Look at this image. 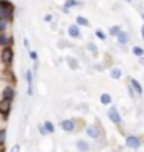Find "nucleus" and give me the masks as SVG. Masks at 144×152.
Segmentation results:
<instances>
[{"label": "nucleus", "instance_id": "nucleus-10", "mask_svg": "<svg viewBox=\"0 0 144 152\" xmlns=\"http://www.w3.org/2000/svg\"><path fill=\"white\" fill-rule=\"evenodd\" d=\"M117 41H119V44L126 46V44L129 42V34H127V32H124V31H120V32L117 34Z\"/></svg>", "mask_w": 144, "mask_h": 152}, {"label": "nucleus", "instance_id": "nucleus-6", "mask_svg": "<svg viewBox=\"0 0 144 152\" xmlns=\"http://www.w3.org/2000/svg\"><path fill=\"white\" fill-rule=\"evenodd\" d=\"M61 129L65 132H73L75 130V122L73 120H61Z\"/></svg>", "mask_w": 144, "mask_h": 152}, {"label": "nucleus", "instance_id": "nucleus-19", "mask_svg": "<svg viewBox=\"0 0 144 152\" xmlns=\"http://www.w3.org/2000/svg\"><path fill=\"white\" fill-rule=\"evenodd\" d=\"M95 36H97V37L100 39V41H105V39H107V34L104 32L102 29H97V31H95Z\"/></svg>", "mask_w": 144, "mask_h": 152}, {"label": "nucleus", "instance_id": "nucleus-22", "mask_svg": "<svg viewBox=\"0 0 144 152\" xmlns=\"http://www.w3.org/2000/svg\"><path fill=\"white\" fill-rule=\"evenodd\" d=\"M68 63H70V68H73V69H76L78 68V63H76V59H73V58H68Z\"/></svg>", "mask_w": 144, "mask_h": 152}, {"label": "nucleus", "instance_id": "nucleus-29", "mask_svg": "<svg viewBox=\"0 0 144 152\" xmlns=\"http://www.w3.org/2000/svg\"><path fill=\"white\" fill-rule=\"evenodd\" d=\"M126 2H129V4H132V2H134V0H126Z\"/></svg>", "mask_w": 144, "mask_h": 152}, {"label": "nucleus", "instance_id": "nucleus-7", "mask_svg": "<svg viewBox=\"0 0 144 152\" xmlns=\"http://www.w3.org/2000/svg\"><path fill=\"white\" fill-rule=\"evenodd\" d=\"M75 5H83V4H82L80 0H66V2H65V7H63V12H65V14H68V12H70V9H71V7H75Z\"/></svg>", "mask_w": 144, "mask_h": 152}, {"label": "nucleus", "instance_id": "nucleus-26", "mask_svg": "<svg viewBox=\"0 0 144 152\" xmlns=\"http://www.w3.org/2000/svg\"><path fill=\"white\" fill-rule=\"evenodd\" d=\"M44 20H46V22H51V20H53V15H51V14H46V15H44Z\"/></svg>", "mask_w": 144, "mask_h": 152}, {"label": "nucleus", "instance_id": "nucleus-2", "mask_svg": "<svg viewBox=\"0 0 144 152\" xmlns=\"http://www.w3.org/2000/svg\"><path fill=\"white\" fill-rule=\"evenodd\" d=\"M109 118H110V122H114L115 125H120V122H122V117H120V113H119V110H117L115 107H110V108H109Z\"/></svg>", "mask_w": 144, "mask_h": 152}, {"label": "nucleus", "instance_id": "nucleus-27", "mask_svg": "<svg viewBox=\"0 0 144 152\" xmlns=\"http://www.w3.org/2000/svg\"><path fill=\"white\" fill-rule=\"evenodd\" d=\"M19 151H21V147H19V145H14V147H12V151H10V152H19Z\"/></svg>", "mask_w": 144, "mask_h": 152}, {"label": "nucleus", "instance_id": "nucleus-21", "mask_svg": "<svg viewBox=\"0 0 144 152\" xmlns=\"http://www.w3.org/2000/svg\"><path fill=\"white\" fill-rule=\"evenodd\" d=\"M44 129H46V132H48V134H53V132H54V125L51 124V122H46Z\"/></svg>", "mask_w": 144, "mask_h": 152}, {"label": "nucleus", "instance_id": "nucleus-14", "mask_svg": "<svg viewBox=\"0 0 144 152\" xmlns=\"http://www.w3.org/2000/svg\"><path fill=\"white\" fill-rule=\"evenodd\" d=\"M100 102H102V105H110L112 103V96L109 95V93H104V95L100 96Z\"/></svg>", "mask_w": 144, "mask_h": 152}, {"label": "nucleus", "instance_id": "nucleus-9", "mask_svg": "<svg viewBox=\"0 0 144 152\" xmlns=\"http://www.w3.org/2000/svg\"><path fill=\"white\" fill-rule=\"evenodd\" d=\"M87 135L92 137V139H97V137L100 135V132L95 125H88V127H87Z\"/></svg>", "mask_w": 144, "mask_h": 152}, {"label": "nucleus", "instance_id": "nucleus-12", "mask_svg": "<svg viewBox=\"0 0 144 152\" xmlns=\"http://www.w3.org/2000/svg\"><path fill=\"white\" fill-rule=\"evenodd\" d=\"M122 76V71L119 69V68H112L110 69V78H114V80H120Z\"/></svg>", "mask_w": 144, "mask_h": 152}, {"label": "nucleus", "instance_id": "nucleus-23", "mask_svg": "<svg viewBox=\"0 0 144 152\" xmlns=\"http://www.w3.org/2000/svg\"><path fill=\"white\" fill-rule=\"evenodd\" d=\"M5 142V130H0V145H4Z\"/></svg>", "mask_w": 144, "mask_h": 152}, {"label": "nucleus", "instance_id": "nucleus-17", "mask_svg": "<svg viewBox=\"0 0 144 152\" xmlns=\"http://www.w3.org/2000/svg\"><path fill=\"white\" fill-rule=\"evenodd\" d=\"M122 29H120V26H112L110 29H109V34H110L112 37H117V34L120 32Z\"/></svg>", "mask_w": 144, "mask_h": 152}, {"label": "nucleus", "instance_id": "nucleus-16", "mask_svg": "<svg viewBox=\"0 0 144 152\" xmlns=\"http://www.w3.org/2000/svg\"><path fill=\"white\" fill-rule=\"evenodd\" d=\"M76 24H78V26H85V27H87V26H90L88 19H87V17H83V15H78L76 17Z\"/></svg>", "mask_w": 144, "mask_h": 152}, {"label": "nucleus", "instance_id": "nucleus-3", "mask_svg": "<svg viewBox=\"0 0 144 152\" xmlns=\"http://www.w3.org/2000/svg\"><path fill=\"white\" fill-rule=\"evenodd\" d=\"M12 58H14V51H12L10 48H4V51H2V63L4 64H10Z\"/></svg>", "mask_w": 144, "mask_h": 152}, {"label": "nucleus", "instance_id": "nucleus-15", "mask_svg": "<svg viewBox=\"0 0 144 152\" xmlns=\"http://www.w3.org/2000/svg\"><path fill=\"white\" fill-rule=\"evenodd\" d=\"M4 98H7V100H12V98H14V88L7 86L5 90H4Z\"/></svg>", "mask_w": 144, "mask_h": 152}, {"label": "nucleus", "instance_id": "nucleus-11", "mask_svg": "<svg viewBox=\"0 0 144 152\" xmlns=\"http://www.w3.org/2000/svg\"><path fill=\"white\" fill-rule=\"evenodd\" d=\"M76 149H78L80 152H88L90 147H88V144H87L85 140H78V142H76Z\"/></svg>", "mask_w": 144, "mask_h": 152}, {"label": "nucleus", "instance_id": "nucleus-24", "mask_svg": "<svg viewBox=\"0 0 144 152\" xmlns=\"http://www.w3.org/2000/svg\"><path fill=\"white\" fill-rule=\"evenodd\" d=\"M88 49H92V53H93V54H97V48H95V44L90 42V44H88Z\"/></svg>", "mask_w": 144, "mask_h": 152}, {"label": "nucleus", "instance_id": "nucleus-28", "mask_svg": "<svg viewBox=\"0 0 144 152\" xmlns=\"http://www.w3.org/2000/svg\"><path fill=\"white\" fill-rule=\"evenodd\" d=\"M141 34H143V39H144V24H143V27H141Z\"/></svg>", "mask_w": 144, "mask_h": 152}, {"label": "nucleus", "instance_id": "nucleus-5", "mask_svg": "<svg viewBox=\"0 0 144 152\" xmlns=\"http://www.w3.org/2000/svg\"><path fill=\"white\" fill-rule=\"evenodd\" d=\"M68 34H70V37L78 39L80 36H82V32H80V26H78V24H71V26L68 27Z\"/></svg>", "mask_w": 144, "mask_h": 152}, {"label": "nucleus", "instance_id": "nucleus-8", "mask_svg": "<svg viewBox=\"0 0 144 152\" xmlns=\"http://www.w3.org/2000/svg\"><path fill=\"white\" fill-rule=\"evenodd\" d=\"M129 83H131V86L134 88V91L137 93V95H143V93H144L143 86H141V83H139L137 80H134V78H131V80H129Z\"/></svg>", "mask_w": 144, "mask_h": 152}, {"label": "nucleus", "instance_id": "nucleus-13", "mask_svg": "<svg viewBox=\"0 0 144 152\" xmlns=\"http://www.w3.org/2000/svg\"><path fill=\"white\" fill-rule=\"evenodd\" d=\"M132 54L137 56V58H144V49L141 46H134L132 48Z\"/></svg>", "mask_w": 144, "mask_h": 152}, {"label": "nucleus", "instance_id": "nucleus-1", "mask_svg": "<svg viewBox=\"0 0 144 152\" xmlns=\"http://www.w3.org/2000/svg\"><path fill=\"white\" fill-rule=\"evenodd\" d=\"M126 145L129 147V149H132V151H136V149H139L141 147V139L136 135H127L126 137Z\"/></svg>", "mask_w": 144, "mask_h": 152}, {"label": "nucleus", "instance_id": "nucleus-4", "mask_svg": "<svg viewBox=\"0 0 144 152\" xmlns=\"http://www.w3.org/2000/svg\"><path fill=\"white\" fill-rule=\"evenodd\" d=\"M9 112H10V100L4 98V100L0 102V113L4 115V117H7V115H9Z\"/></svg>", "mask_w": 144, "mask_h": 152}, {"label": "nucleus", "instance_id": "nucleus-30", "mask_svg": "<svg viewBox=\"0 0 144 152\" xmlns=\"http://www.w3.org/2000/svg\"><path fill=\"white\" fill-rule=\"evenodd\" d=\"M2 4H4V0H0V7H2Z\"/></svg>", "mask_w": 144, "mask_h": 152}, {"label": "nucleus", "instance_id": "nucleus-20", "mask_svg": "<svg viewBox=\"0 0 144 152\" xmlns=\"http://www.w3.org/2000/svg\"><path fill=\"white\" fill-rule=\"evenodd\" d=\"M9 27V19H2L0 17V31H5Z\"/></svg>", "mask_w": 144, "mask_h": 152}, {"label": "nucleus", "instance_id": "nucleus-25", "mask_svg": "<svg viewBox=\"0 0 144 152\" xmlns=\"http://www.w3.org/2000/svg\"><path fill=\"white\" fill-rule=\"evenodd\" d=\"M29 56H31V58H32L34 61H37V54H36L34 51H29Z\"/></svg>", "mask_w": 144, "mask_h": 152}, {"label": "nucleus", "instance_id": "nucleus-18", "mask_svg": "<svg viewBox=\"0 0 144 152\" xmlns=\"http://www.w3.org/2000/svg\"><path fill=\"white\" fill-rule=\"evenodd\" d=\"M10 42H12V39L9 37V36H5V34H0V44H2V46H9Z\"/></svg>", "mask_w": 144, "mask_h": 152}]
</instances>
